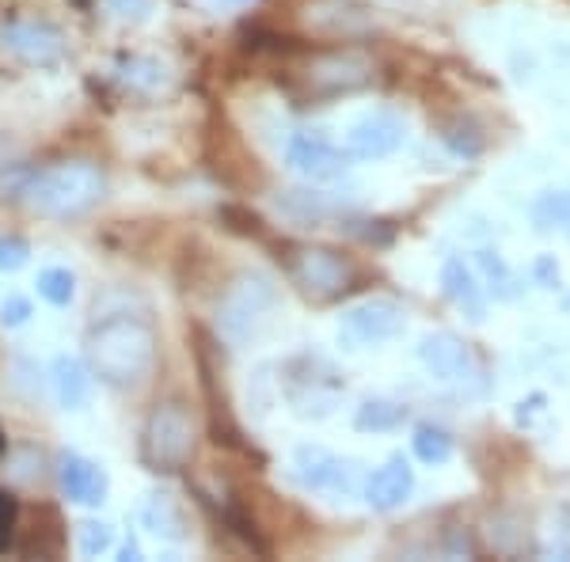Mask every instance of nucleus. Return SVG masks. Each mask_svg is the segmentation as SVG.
<instances>
[{
	"mask_svg": "<svg viewBox=\"0 0 570 562\" xmlns=\"http://www.w3.org/2000/svg\"><path fill=\"white\" fill-rule=\"evenodd\" d=\"M85 362L99 384L115 392H134L149 384L160 362V335H156L149 316L137 312H104L85 331Z\"/></svg>",
	"mask_w": 570,
	"mask_h": 562,
	"instance_id": "1",
	"label": "nucleus"
},
{
	"mask_svg": "<svg viewBox=\"0 0 570 562\" xmlns=\"http://www.w3.org/2000/svg\"><path fill=\"white\" fill-rule=\"evenodd\" d=\"M104 190L107 183L96 164L66 160L35 171L23 183V201L31 214H39L46 220H72V217H85L88 209H96Z\"/></svg>",
	"mask_w": 570,
	"mask_h": 562,
	"instance_id": "2",
	"label": "nucleus"
},
{
	"mask_svg": "<svg viewBox=\"0 0 570 562\" xmlns=\"http://www.w3.org/2000/svg\"><path fill=\"white\" fill-rule=\"evenodd\" d=\"M141 464L156 475H176L198 453V422L195 411L179 400H164L149 411L137 441Z\"/></svg>",
	"mask_w": 570,
	"mask_h": 562,
	"instance_id": "3",
	"label": "nucleus"
},
{
	"mask_svg": "<svg viewBox=\"0 0 570 562\" xmlns=\"http://www.w3.org/2000/svg\"><path fill=\"white\" fill-rule=\"evenodd\" d=\"M274 304H278V289H274V282L266 274H252V270L236 274L217 297L214 308L217 335L233 346H244L247 338H255L263 331Z\"/></svg>",
	"mask_w": 570,
	"mask_h": 562,
	"instance_id": "4",
	"label": "nucleus"
},
{
	"mask_svg": "<svg viewBox=\"0 0 570 562\" xmlns=\"http://www.w3.org/2000/svg\"><path fill=\"white\" fill-rule=\"evenodd\" d=\"M285 270H289V282L312 300H335L354 282V263L331 247H297L285 259Z\"/></svg>",
	"mask_w": 570,
	"mask_h": 562,
	"instance_id": "5",
	"label": "nucleus"
},
{
	"mask_svg": "<svg viewBox=\"0 0 570 562\" xmlns=\"http://www.w3.org/2000/svg\"><path fill=\"white\" fill-rule=\"evenodd\" d=\"M403 327H407V312L392 297H365L343 308V316H338V335L351 346L392 343V338L403 335Z\"/></svg>",
	"mask_w": 570,
	"mask_h": 562,
	"instance_id": "6",
	"label": "nucleus"
},
{
	"mask_svg": "<svg viewBox=\"0 0 570 562\" xmlns=\"http://www.w3.org/2000/svg\"><path fill=\"white\" fill-rule=\"evenodd\" d=\"M419 362L430 376L445 384H475L483 388L487 368L480 362V354L472 349V343H464L453 331H434L419 343Z\"/></svg>",
	"mask_w": 570,
	"mask_h": 562,
	"instance_id": "7",
	"label": "nucleus"
},
{
	"mask_svg": "<svg viewBox=\"0 0 570 562\" xmlns=\"http://www.w3.org/2000/svg\"><path fill=\"white\" fill-rule=\"evenodd\" d=\"M293 475L312 494H338V497H354L357 483H362V472H357L354 460L327 453L324 445L293 448Z\"/></svg>",
	"mask_w": 570,
	"mask_h": 562,
	"instance_id": "8",
	"label": "nucleus"
},
{
	"mask_svg": "<svg viewBox=\"0 0 570 562\" xmlns=\"http://www.w3.org/2000/svg\"><path fill=\"white\" fill-rule=\"evenodd\" d=\"M354 156L338 145H331L320 134H293L285 145V168L301 175L305 183H335L351 171Z\"/></svg>",
	"mask_w": 570,
	"mask_h": 562,
	"instance_id": "9",
	"label": "nucleus"
},
{
	"mask_svg": "<svg viewBox=\"0 0 570 562\" xmlns=\"http://www.w3.org/2000/svg\"><path fill=\"white\" fill-rule=\"evenodd\" d=\"M58 486L72 505H85V510H99L110 494V475L104 464H96L85 453H66L58 456Z\"/></svg>",
	"mask_w": 570,
	"mask_h": 562,
	"instance_id": "10",
	"label": "nucleus"
},
{
	"mask_svg": "<svg viewBox=\"0 0 570 562\" xmlns=\"http://www.w3.org/2000/svg\"><path fill=\"white\" fill-rule=\"evenodd\" d=\"M0 46H4L16 61H23V66H31V69L58 66L61 53H66V42H61V34L53 31V27L27 23V20L0 27Z\"/></svg>",
	"mask_w": 570,
	"mask_h": 562,
	"instance_id": "11",
	"label": "nucleus"
},
{
	"mask_svg": "<svg viewBox=\"0 0 570 562\" xmlns=\"http://www.w3.org/2000/svg\"><path fill=\"white\" fill-rule=\"evenodd\" d=\"M403 145V118L392 110H370L346 130V152L354 160H384Z\"/></svg>",
	"mask_w": 570,
	"mask_h": 562,
	"instance_id": "12",
	"label": "nucleus"
},
{
	"mask_svg": "<svg viewBox=\"0 0 570 562\" xmlns=\"http://www.w3.org/2000/svg\"><path fill=\"white\" fill-rule=\"evenodd\" d=\"M411 494H415V467L407 464L403 453L384 460V464L370 475V483H365V502H370V510H376V513L400 510V505H407Z\"/></svg>",
	"mask_w": 570,
	"mask_h": 562,
	"instance_id": "13",
	"label": "nucleus"
},
{
	"mask_svg": "<svg viewBox=\"0 0 570 562\" xmlns=\"http://www.w3.org/2000/svg\"><path fill=\"white\" fill-rule=\"evenodd\" d=\"M373 80V66L357 53H324V58L312 66L308 85L320 96H338V91H357Z\"/></svg>",
	"mask_w": 570,
	"mask_h": 562,
	"instance_id": "14",
	"label": "nucleus"
},
{
	"mask_svg": "<svg viewBox=\"0 0 570 562\" xmlns=\"http://www.w3.org/2000/svg\"><path fill=\"white\" fill-rule=\"evenodd\" d=\"M441 289H445L449 304H456L472 324H483L487 319V293L480 278H475V270L461 255H449V259L441 263Z\"/></svg>",
	"mask_w": 570,
	"mask_h": 562,
	"instance_id": "15",
	"label": "nucleus"
},
{
	"mask_svg": "<svg viewBox=\"0 0 570 562\" xmlns=\"http://www.w3.org/2000/svg\"><path fill=\"white\" fill-rule=\"evenodd\" d=\"M50 388L61 411H85L91 403V368L85 357L58 354L50 362Z\"/></svg>",
	"mask_w": 570,
	"mask_h": 562,
	"instance_id": "16",
	"label": "nucleus"
},
{
	"mask_svg": "<svg viewBox=\"0 0 570 562\" xmlns=\"http://www.w3.org/2000/svg\"><path fill=\"white\" fill-rule=\"evenodd\" d=\"M137 521L149 536L164 540V543H183L187 540V517H183L179 502L171 494H149L137 510Z\"/></svg>",
	"mask_w": 570,
	"mask_h": 562,
	"instance_id": "17",
	"label": "nucleus"
},
{
	"mask_svg": "<svg viewBox=\"0 0 570 562\" xmlns=\"http://www.w3.org/2000/svg\"><path fill=\"white\" fill-rule=\"evenodd\" d=\"M475 263H480V274H483V282H480L483 293H491L494 300H518L521 297L525 285H521L518 274L505 266V259L499 252H480L475 255Z\"/></svg>",
	"mask_w": 570,
	"mask_h": 562,
	"instance_id": "18",
	"label": "nucleus"
},
{
	"mask_svg": "<svg viewBox=\"0 0 570 562\" xmlns=\"http://www.w3.org/2000/svg\"><path fill=\"white\" fill-rule=\"evenodd\" d=\"M411 453H415L422 464L441 467V464H449V460H453L456 441H453V433H449L445 426L422 422V426H415V433H411Z\"/></svg>",
	"mask_w": 570,
	"mask_h": 562,
	"instance_id": "19",
	"label": "nucleus"
},
{
	"mask_svg": "<svg viewBox=\"0 0 570 562\" xmlns=\"http://www.w3.org/2000/svg\"><path fill=\"white\" fill-rule=\"evenodd\" d=\"M532 225L537 233L570 236V190H548L532 201Z\"/></svg>",
	"mask_w": 570,
	"mask_h": 562,
	"instance_id": "20",
	"label": "nucleus"
},
{
	"mask_svg": "<svg viewBox=\"0 0 570 562\" xmlns=\"http://www.w3.org/2000/svg\"><path fill=\"white\" fill-rule=\"evenodd\" d=\"M35 293L50 304V308H69L77 300V274L69 266H42L35 278Z\"/></svg>",
	"mask_w": 570,
	"mask_h": 562,
	"instance_id": "21",
	"label": "nucleus"
},
{
	"mask_svg": "<svg viewBox=\"0 0 570 562\" xmlns=\"http://www.w3.org/2000/svg\"><path fill=\"white\" fill-rule=\"evenodd\" d=\"M118 80H122L126 88L153 96V91H160L168 85V69H164L156 58H122L118 61Z\"/></svg>",
	"mask_w": 570,
	"mask_h": 562,
	"instance_id": "22",
	"label": "nucleus"
},
{
	"mask_svg": "<svg viewBox=\"0 0 570 562\" xmlns=\"http://www.w3.org/2000/svg\"><path fill=\"white\" fill-rule=\"evenodd\" d=\"M407 418V407L403 403H392V400H365L362 407L354 414V430L362 433H389L395 426H403Z\"/></svg>",
	"mask_w": 570,
	"mask_h": 562,
	"instance_id": "23",
	"label": "nucleus"
},
{
	"mask_svg": "<svg viewBox=\"0 0 570 562\" xmlns=\"http://www.w3.org/2000/svg\"><path fill=\"white\" fill-rule=\"evenodd\" d=\"M441 141L456 156H464V160H472V156H480L487 149V137L472 118H453V122L441 126Z\"/></svg>",
	"mask_w": 570,
	"mask_h": 562,
	"instance_id": "24",
	"label": "nucleus"
},
{
	"mask_svg": "<svg viewBox=\"0 0 570 562\" xmlns=\"http://www.w3.org/2000/svg\"><path fill=\"white\" fill-rule=\"evenodd\" d=\"M115 548V524L110 521H85L77 524V551L85 559H99Z\"/></svg>",
	"mask_w": 570,
	"mask_h": 562,
	"instance_id": "25",
	"label": "nucleus"
},
{
	"mask_svg": "<svg viewBox=\"0 0 570 562\" xmlns=\"http://www.w3.org/2000/svg\"><path fill=\"white\" fill-rule=\"evenodd\" d=\"M31 316H35V308H31V300L23 297V293H8L4 300H0V327L4 331H20L31 324Z\"/></svg>",
	"mask_w": 570,
	"mask_h": 562,
	"instance_id": "26",
	"label": "nucleus"
},
{
	"mask_svg": "<svg viewBox=\"0 0 570 562\" xmlns=\"http://www.w3.org/2000/svg\"><path fill=\"white\" fill-rule=\"evenodd\" d=\"M31 263V244L23 236H0V274H16Z\"/></svg>",
	"mask_w": 570,
	"mask_h": 562,
	"instance_id": "27",
	"label": "nucleus"
},
{
	"mask_svg": "<svg viewBox=\"0 0 570 562\" xmlns=\"http://www.w3.org/2000/svg\"><path fill=\"white\" fill-rule=\"evenodd\" d=\"M107 8H110V16L122 23H145L153 16L156 0H107Z\"/></svg>",
	"mask_w": 570,
	"mask_h": 562,
	"instance_id": "28",
	"label": "nucleus"
},
{
	"mask_svg": "<svg viewBox=\"0 0 570 562\" xmlns=\"http://www.w3.org/2000/svg\"><path fill=\"white\" fill-rule=\"evenodd\" d=\"M532 282H537L540 289H556V285H559V263H556V255H540V259L532 263Z\"/></svg>",
	"mask_w": 570,
	"mask_h": 562,
	"instance_id": "29",
	"label": "nucleus"
},
{
	"mask_svg": "<svg viewBox=\"0 0 570 562\" xmlns=\"http://www.w3.org/2000/svg\"><path fill=\"white\" fill-rule=\"evenodd\" d=\"M540 403H544V395H532L529 403H521V411H518V422H525V426H529V422H532V414L540 411Z\"/></svg>",
	"mask_w": 570,
	"mask_h": 562,
	"instance_id": "30",
	"label": "nucleus"
},
{
	"mask_svg": "<svg viewBox=\"0 0 570 562\" xmlns=\"http://www.w3.org/2000/svg\"><path fill=\"white\" fill-rule=\"evenodd\" d=\"M209 8H217V12H236V8H247L252 0H206Z\"/></svg>",
	"mask_w": 570,
	"mask_h": 562,
	"instance_id": "31",
	"label": "nucleus"
},
{
	"mask_svg": "<svg viewBox=\"0 0 570 562\" xmlns=\"http://www.w3.org/2000/svg\"><path fill=\"white\" fill-rule=\"evenodd\" d=\"M118 555H122L126 562H130V559H141V543H137V540L130 536V540L122 543V551H118Z\"/></svg>",
	"mask_w": 570,
	"mask_h": 562,
	"instance_id": "32",
	"label": "nucleus"
},
{
	"mask_svg": "<svg viewBox=\"0 0 570 562\" xmlns=\"http://www.w3.org/2000/svg\"><path fill=\"white\" fill-rule=\"evenodd\" d=\"M563 308H567V316H570V293H567V297H563Z\"/></svg>",
	"mask_w": 570,
	"mask_h": 562,
	"instance_id": "33",
	"label": "nucleus"
}]
</instances>
